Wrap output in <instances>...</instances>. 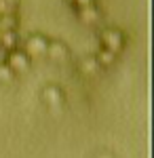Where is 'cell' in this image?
Instances as JSON below:
<instances>
[{"mask_svg":"<svg viewBox=\"0 0 154 158\" xmlns=\"http://www.w3.org/2000/svg\"><path fill=\"white\" fill-rule=\"evenodd\" d=\"M47 49H49V40L40 34L28 38V42H25V51H30V53H45Z\"/></svg>","mask_w":154,"mask_h":158,"instance_id":"2","label":"cell"},{"mask_svg":"<svg viewBox=\"0 0 154 158\" xmlns=\"http://www.w3.org/2000/svg\"><path fill=\"white\" fill-rule=\"evenodd\" d=\"M11 72H25L30 68V55L25 51H9L6 55V63H4Z\"/></svg>","mask_w":154,"mask_h":158,"instance_id":"1","label":"cell"},{"mask_svg":"<svg viewBox=\"0 0 154 158\" xmlns=\"http://www.w3.org/2000/svg\"><path fill=\"white\" fill-rule=\"evenodd\" d=\"M112 57H114V53H110V51H104V53L99 55V59L104 61V63H108V61H112Z\"/></svg>","mask_w":154,"mask_h":158,"instance_id":"5","label":"cell"},{"mask_svg":"<svg viewBox=\"0 0 154 158\" xmlns=\"http://www.w3.org/2000/svg\"><path fill=\"white\" fill-rule=\"evenodd\" d=\"M11 78H13V72L6 65H0V80H11Z\"/></svg>","mask_w":154,"mask_h":158,"instance_id":"4","label":"cell"},{"mask_svg":"<svg viewBox=\"0 0 154 158\" xmlns=\"http://www.w3.org/2000/svg\"><path fill=\"white\" fill-rule=\"evenodd\" d=\"M0 42L4 44V49L15 51V42H17V34H15V30H9V32H0Z\"/></svg>","mask_w":154,"mask_h":158,"instance_id":"3","label":"cell"}]
</instances>
